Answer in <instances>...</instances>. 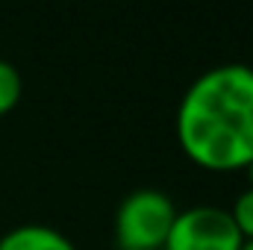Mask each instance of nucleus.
I'll use <instances>...</instances> for the list:
<instances>
[{"instance_id": "7", "label": "nucleus", "mask_w": 253, "mask_h": 250, "mask_svg": "<svg viewBox=\"0 0 253 250\" xmlns=\"http://www.w3.org/2000/svg\"><path fill=\"white\" fill-rule=\"evenodd\" d=\"M245 171H248V180H251V188H253V162L248 165V168H245Z\"/></svg>"}, {"instance_id": "6", "label": "nucleus", "mask_w": 253, "mask_h": 250, "mask_svg": "<svg viewBox=\"0 0 253 250\" xmlns=\"http://www.w3.org/2000/svg\"><path fill=\"white\" fill-rule=\"evenodd\" d=\"M227 212H230V218H233L239 236H242L245 242H253V188H245V191L233 200V206H230Z\"/></svg>"}, {"instance_id": "3", "label": "nucleus", "mask_w": 253, "mask_h": 250, "mask_svg": "<svg viewBox=\"0 0 253 250\" xmlns=\"http://www.w3.org/2000/svg\"><path fill=\"white\" fill-rule=\"evenodd\" d=\"M242 245L245 239L224 206L197 203L177 212L162 250H242Z\"/></svg>"}, {"instance_id": "1", "label": "nucleus", "mask_w": 253, "mask_h": 250, "mask_svg": "<svg viewBox=\"0 0 253 250\" xmlns=\"http://www.w3.org/2000/svg\"><path fill=\"white\" fill-rule=\"evenodd\" d=\"M180 150L203 171L233 174L253 162V68L242 62L203 71L177 103Z\"/></svg>"}, {"instance_id": "8", "label": "nucleus", "mask_w": 253, "mask_h": 250, "mask_svg": "<svg viewBox=\"0 0 253 250\" xmlns=\"http://www.w3.org/2000/svg\"><path fill=\"white\" fill-rule=\"evenodd\" d=\"M242 250H253V242H245V245H242Z\"/></svg>"}, {"instance_id": "2", "label": "nucleus", "mask_w": 253, "mask_h": 250, "mask_svg": "<svg viewBox=\"0 0 253 250\" xmlns=\"http://www.w3.org/2000/svg\"><path fill=\"white\" fill-rule=\"evenodd\" d=\"M177 203L162 188H135L118 203L115 245L118 250H162L177 218Z\"/></svg>"}, {"instance_id": "4", "label": "nucleus", "mask_w": 253, "mask_h": 250, "mask_svg": "<svg viewBox=\"0 0 253 250\" xmlns=\"http://www.w3.org/2000/svg\"><path fill=\"white\" fill-rule=\"evenodd\" d=\"M0 250H80L65 233L44 224H21L0 236Z\"/></svg>"}, {"instance_id": "5", "label": "nucleus", "mask_w": 253, "mask_h": 250, "mask_svg": "<svg viewBox=\"0 0 253 250\" xmlns=\"http://www.w3.org/2000/svg\"><path fill=\"white\" fill-rule=\"evenodd\" d=\"M21 94H24L21 71L9 62V59H0V118L9 115L21 103Z\"/></svg>"}]
</instances>
